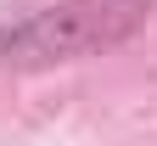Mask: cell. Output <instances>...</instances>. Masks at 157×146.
I'll return each mask as SVG.
<instances>
[{
	"label": "cell",
	"mask_w": 157,
	"mask_h": 146,
	"mask_svg": "<svg viewBox=\"0 0 157 146\" xmlns=\"http://www.w3.org/2000/svg\"><path fill=\"white\" fill-rule=\"evenodd\" d=\"M6 39H11V28H0V51H6Z\"/></svg>",
	"instance_id": "2"
},
{
	"label": "cell",
	"mask_w": 157,
	"mask_h": 146,
	"mask_svg": "<svg viewBox=\"0 0 157 146\" xmlns=\"http://www.w3.org/2000/svg\"><path fill=\"white\" fill-rule=\"evenodd\" d=\"M146 11L151 0H56L39 17H28L23 28H11L0 56L17 73H45L78 56H101L112 45H124L146 23Z\"/></svg>",
	"instance_id": "1"
}]
</instances>
